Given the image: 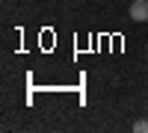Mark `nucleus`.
<instances>
[{
    "mask_svg": "<svg viewBox=\"0 0 148 133\" xmlns=\"http://www.w3.org/2000/svg\"><path fill=\"white\" fill-rule=\"evenodd\" d=\"M127 15L133 21H148V0H133L130 9H127Z\"/></svg>",
    "mask_w": 148,
    "mask_h": 133,
    "instance_id": "obj_1",
    "label": "nucleus"
},
{
    "mask_svg": "<svg viewBox=\"0 0 148 133\" xmlns=\"http://www.w3.org/2000/svg\"><path fill=\"white\" fill-rule=\"evenodd\" d=\"M133 130H136V133H148V118H136Z\"/></svg>",
    "mask_w": 148,
    "mask_h": 133,
    "instance_id": "obj_2",
    "label": "nucleus"
},
{
    "mask_svg": "<svg viewBox=\"0 0 148 133\" xmlns=\"http://www.w3.org/2000/svg\"><path fill=\"white\" fill-rule=\"evenodd\" d=\"M145 53H148V47H145Z\"/></svg>",
    "mask_w": 148,
    "mask_h": 133,
    "instance_id": "obj_3",
    "label": "nucleus"
}]
</instances>
